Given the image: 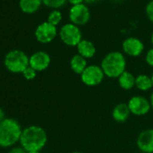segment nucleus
Masks as SVG:
<instances>
[{
	"instance_id": "nucleus-1",
	"label": "nucleus",
	"mask_w": 153,
	"mask_h": 153,
	"mask_svg": "<svg viewBox=\"0 0 153 153\" xmlns=\"http://www.w3.org/2000/svg\"><path fill=\"white\" fill-rule=\"evenodd\" d=\"M47 142V134L40 126H29L23 130L20 143L27 152L40 151Z\"/></svg>"
},
{
	"instance_id": "nucleus-2",
	"label": "nucleus",
	"mask_w": 153,
	"mask_h": 153,
	"mask_svg": "<svg viewBox=\"0 0 153 153\" xmlns=\"http://www.w3.org/2000/svg\"><path fill=\"white\" fill-rule=\"evenodd\" d=\"M23 130L19 123L11 118L0 122V146L7 148L20 140Z\"/></svg>"
},
{
	"instance_id": "nucleus-3",
	"label": "nucleus",
	"mask_w": 153,
	"mask_h": 153,
	"mask_svg": "<svg viewBox=\"0 0 153 153\" xmlns=\"http://www.w3.org/2000/svg\"><path fill=\"white\" fill-rule=\"evenodd\" d=\"M101 68L105 73V76H107L109 78H119L125 71V58L123 54L119 51L109 52L103 59Z\"/></svg>"
},
{
	"instance_id": "nucleus-4",
	"label": "nucleus",
	"mask_w": 153,
	"mask_h": 153,
	"mask_svg": "<svg viewBox=\"0 0 153 153\" xmlns=\"http://www.w3.org/2000/svg\"><path fill=\"white\" fill-rule=\"evenodd\" d=\"M5 66L13 73H23L29 67V58L22 51H11L6 55Z\"/></svg>"
},
{
	"instance_id": "nucleus-5",
	"label": "nucleus",
	"mask_w": 153,
	"mask_h": 153,
	"mask_svg": "<svg viewBox=\"0 0 153 153\" xmlns=\"http://www.w3.org/2000/svg\"><path fill=\"white\" fill-rule=\"evenodd\" d=\"M59 37L61 41L68 46H78L82 41V33L79 26L73 24L64 25L59 31Z\"/></svg>"
},
{
	"instance_id": "nucleus-6",
	"label": "nucleus",
	"mask_w": 153,
	"mask_h": 153,
	"mask_svg": "<svg viewBox=\"0 0 153 153\" xmlns=\"http://www.w3.org/2000/svg\"><path fill=\"white\" fill-rule=\"evenodd\" d=\"M82 82L89 87L99 85L105 76V73L101 67L97 65H89L80 75Z\"/></svg>"
},
{
	"instance_id": "nucleus-7",
	"label": "nucleus",
	"mask_w": 153,
	"mask_h": 153,
	"mask_svg": "<svg viewBox=\"0 0 153 153\" xmlns=\"http://www.w3.org/2000/svg\"><path fill=\"white\" fill-rule=\"evenodd\" d=\"M69 19L75 25H84L90 19V12L87 5L79 4L72 6L69 10Z\"/></svg>"
},
{
	"instance_id": "nucleus-8",
	"label": "nucleus",
	"mask_w": 153,
	"mask_h": 153,
	"mask_svg": "<svg viewBox=\"0 0 153 153\" xmlns=\"http://www.w3.org/2000/svg\"><path fill=\"white\" fill-rule=\"evenodd\" d=\"M57 35V28L49 22H44L38 25L35 30V37L42 43H48L54 40Z\"/></svg>"
},
{
	"instance_id": "nucleus-9",
	"label": "nucleus",
	"mask_w": 153,
	"mask_h": 153,
	"mask_svg": "<svg viewBox=\"0 0 153 153\" xmlns=\"http://www.w3.org/2000/svg\"><path fill=\"white\" fill-rule=\"evenodd\" d=\"M128 106L131 114L135 115H144L149 111L151 105L145 97L136 96L129 100Z\"/></svg>"
},
{
	"instance_id": "nucleus-10",
	"label": "nucleus",
	"mask_w": 153,
	"mask_h": 153,
	"mask_svg": "<svg viewBox=\"0 0 153 153\" xmlns=\"http://www.w3.org/2000/svg\"><path fill=\"white\" fill-rule=\"evenodd\" d=\"M51 63V58L45 51H37L29 58V66L36 71L46 69Z\"/></svg>"
},
{
	"instance_id": "nucleus-11",
	"label": "nucleus",
	"mask_w": 153,
	"mask_h": 153,
	"mask_svg": "<svg viewBox=\"0 0 153 153\" xmlns=\"http://www.w3.org/2000/svg\"><path fill=\"white\" fill-rule=\"evenodd\" d=\"M137 146L142 153H153V129H148L140 133Z\"/></svg>"
},
{
	"instance_id": "nucleus-12",
	"label": "nucleus",
	"mask_w": 153,
	"mask_h": 153,
	"mask_svg": "<svg viewBox=\"0 0 153 153\" xmlns=\"http://www.w3.org/2000/svg\"><path fill=\"white\" fill-rule=\"evenodd\" d=\"M123 50L126 54L132 57H137L142 53L144 45L140 40L134 37H130L123 41Z\"/></svg>"
},
{
	"instance_id": "nucleus-13",
	"label": "nucleus",
	"mask_w": 153,
	"mask_h": 153,
	"mask_svg": "<svg viewBox=\"0 0 153 153\" xmlns=\"http://www.w3.org/2000/svg\"><path fill=\"white\" fill-rule=\"evenodd\" d=\"M130 114L131 113L130 111L128 104L121 103V104H118L116 106H114L113 110V118L116 122L123 123L129 118Z\"/></svg>"
},
{
	"instance_id": "nucleus-14",
	"label": "nucleus",
	"mask_w": 153,
	"mask_h": 153,
	"mask_svg": "<svg viewBox=\"0 0 153 153\" xmlns=\"http://www.w3.org/2000/svg\"><path fill=\"white\" fill-rule=\"evenodd\" d=\"M76 49H78L79 54L84 57L85 59L92 58L96 54V51H97L96 47L93 44V42L88 40H82L78 44V46H76Z\"/></svg>"
},
{
	"instance_id": "nucleus-15",
	"label": "nucleus",
	"mask_w": 153,
	"mask_h": 153,
	"mask_svg": "<svg viewBox=\"0 0 153 153\" xmlns=\"http://www.w3.org/2000/svg\"><path fill=\"white\" fill-rule=\"evenodd\" d=\"M87 67H88L87 59L84 57H82L81 55L76 54L71 58L70 68L76 74L81 75L84 72V70L87 68Z\"/></svg>"
},
{
	"instance_id": "nucleus-16",
	"label": "nucleus",
	"mask_w": 153,
	"mask_h": 153,
	"mask_svg": "<svg viewBox=\"0 0 153 153\" xmlns=\"http://www.w3.org/2000/svg\"><path fill=\"white\" fill-rule=\"evenodd\" d=\"M135 79L131 73L125 70L118 78V82L122 88L129 90L135 86Z\"/></svg>"
},
{
	"instance_id": "nucleus-17",
	"label": "nucleus",
	"mask_w": 153,
	"mask_h": 153,
	"mask_svg": "<svg viewBox=\"0 0 153 153\" xmlns=\"http://www.w3.org/2000/svg\"><path fill=\"white\" fill-rule=\"evenodd\" d=\"M42 2V0H20L19 5L25 13L33 14L39 9Z\"/></svg>"
},
{
	"instance_id": "nucleus-18",
	"label": "nucleus",
	"mask_w": 153,
	"mask_h": 153,
	"mask_svg": "<svg viewBox=\"0 0 153 153\" xmlns=\"http://www.w3.org/2000/svg\"><path fill=\"white\" fill-rule=\"evenodd\" d=\"M135 86L141 91H147L153 87L151 78L147 75H139L135 79Z\"/></svg>"
},
{
	"instance_id": "nucleus-19",
	"label": "nucleus",
	"mask_w": 153,
	"mask_h": 153,
	"mask_svg": "<svg viewBox=\"0 0 153 153\" xmlns=\"http://www.w3.org/2000/svg\"><path fill=\"white\" fill-rule=\"evenodd\" d=\"M61 19H62V16L59 10H53L52 12L50 13V15L48 16V22L55 26L60 23Z\"/></svg>"
},
{
	"instance_id": "nucleus-20",
	"label": "nucleus",
	"mask_w": 153,
	"mask_h": 153,
	"mask_svg": "<svg viewBox=\"0 0 153 153\" xmlns=\"http://www.w3.org/2000/svg\"><path fill=\"white\" fill-rule=\"evenodd\" d=\"M66 1L67 0H42V3L49 7L59 8L65 5Z\"/></svg>"
},
{
	"instance_id": "nucleus-21",
	"label": "nucleus",
	"mask_w": 153,
	"mask_h": 153,
	"mask_svg": "<svg viewBox=\"0 0 153 153\" xmlns=\"http://www.w3.org/2000/svg\"><path fill=\"white\" fill-rule=\"evenodd\" d=\"M23 75L25 76V79L27 80H32L36 76V70L33 69L32 67H28L25 69V71L23 72Z\"/></svg>"
},
{
	"instance_id": "nucleus-22",
	"label": "nucleus",
	"mask_w": 153,
	"mask_h": 153,
	"mask_svg": "<svg viewBox=\"0 0 153 153\" xmlns=\"http://www.w3.org/2000/svg\"><path fill=\"white\" fill-rule=\"evenodd\" d=\"M146 14H147V16L148 18L153 22V0L149 1L147 6H146Z\"/></svg>"
},
{
	"instance_id": "nucleus-23",
	"label": "nucleus",
	"mask_w": 153,
	"mask_h": 153,
	"mask_svg": "<svg viewBox=\"0 0 153 153\" xmlns=\"http://www.w3.org/2000/svg\"><path fill=\"white\" fill-rule=\"evenodd\" d=\"M146 62H147L149 66L153 67V48L150 49V50L147 52V54H146Z\"/></svg>"
},
{
	"instance_id": "nucleus-24",
	"label": "nucleus",
	"mask_w": 153,
	"mask_h": 153,
	"mask_svg": "<svg viewBox=\"0 0 153 153\" xmlns=\"http://www.w3.org/2000/svg\"><path fill=\"white\" fill-rule=\"evenodd\" d=\"M9 153H27V151L24 149V148H20V147H16L12 149Z\"/></svg>"
},
{
	"instance_id": "nucleus-25",
	"label": "nucleus",
	"mask_w": 153,
	"mask_h": 153,
	"mask_svg": "<svg viewBox=\"0 0 153 153\" xmlns=\"http://www.w3.org/2000/svg\"><path fill=\"white\" fill-rule=\"evenodd\" d=\"M68 1L72 5V6H76V5H79V4H83L84 0H68Z\"/></svg>"
},
{
	"instance_id": "nucleus-26",
	"label": "nucleus",
	"mask_w": 153,
	"mask_h": 153,
	"mask_svg": "<svg viewBox=\"0 0 153 153\" xmlns=\"http://www.w3.org/2000/svg\"><path fill=\"white\" fill-rule=\"evenodd\" d=\"M5 112L2 108H0V122H2L3 120H5Z\"/></svg>"
},
{
	"instance_id": "nucleus-27",
	"label": "nucleus",
	"mask_w": 153,
	"mask_h": 153,
	"mask_svg": "<svg viewBox=\"0 0 153 153\" xmlns=\"http://www.w3.org/2000/svg\"><path fill=\"white\" fill-rule=\"evenodd\" d=\"M98 1V0H84V2L87 4H95Z\"/></svg>"
},
{
	"instance_id": "nucleus-28",
	"label": "nucleus",
	"mask_w": 153,
	"mask_h": 153,
	"mask_svg": "<svg viewBox=\"0 0 153 153\" xmlns=\"http://www.w3.org/2000/svg\"><path fill=\"white\" fill-rule=\"evenodd\" d=\"M150 105H151V106H152V108H153V93H152V95H151V97H150Z\"/></svg>"
},
{
	"instance_id": "nucleus-29",
	"label": "nucleus",
	"mask_w": 153,
	"mask_h": 153,
	"mask_svg": "<svg viewBox=\"0 0 153 153\" xmlns=\"http://www.w3.org/2000/svg\"><path fill=\"white\" fill-rule=\"evenodd\" d=\"M27 153H40L39 151H29V152H27Z\"/></svg>"
},
{
	"instance_id": "nucleus-30",
	"label": "nucleus",
	"mask_w": 153,
	"mask_h": 153,
	"mask_svg": "<svg viewBox=\"0 0 153 153\" xmlns=\"http://www.w3.org/2000/svg\"><path fill=\"white\" fill-rule=\"evenodd\" d=\"M151 42H152V45H153V33H152V35H151Z\"/></svg>"
},
{
	"instance_id": "nucleus-31",
	"label": "nucleus",
	"mask_w": 153,
	"mask_h": 153,
	"mask_svg": "<svg viewBox=\"0 0 153 153\" xmlns=\"http://www.w3.org/2000/svg\"><path fill=\"white\" fill-rule=\"evenodd\" d=\"M70 153H83V152H79V151H74V152H70Z\"/></svg>"
},
{
	"instance_id": "nucleus-32",
	"label": "nucleus",
	"mask_w": 153,
	"mask_h": 153,
	"mask_svg": "<svg viewBox=\"0 0 153 153\" xmlns=\"http://www.w3.org/2000/svg\"><path fill=\"white\" fill-rule=\"evenodd\" d=\"M150 78H151V80H152V83H153V73H152V76H150Z\"/></svg>"
}]
</instances>
